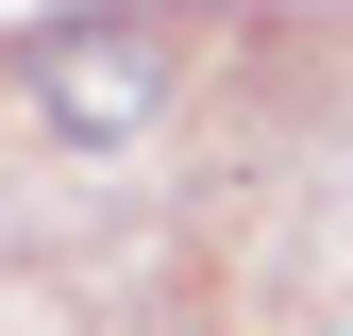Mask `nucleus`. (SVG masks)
<instances>
[{
  "label": "nucleus",
  "instance_id": "1",
  "mask_svg": "<svg viewBox=\"0 0 353 336\" xmlns=\"http://www.w3.org/2000/svg\"><path fill=\"white\" fill-rule=\"evenodd\" d=\"M34 84V135L51 151H118V135H152V101H168V34L152 17H51L17 51Z\"/></svg>",
  "mask_w": 353,
  "mask_h": 336
}]
</instances>
